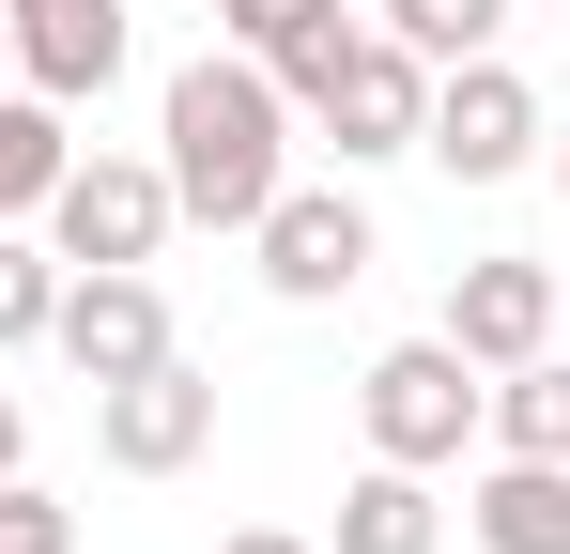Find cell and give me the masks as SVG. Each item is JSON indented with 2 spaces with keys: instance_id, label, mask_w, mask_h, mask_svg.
<instances>
[{
  "instance_id": "2e32d148",
  "label": "cell",
  "mask_w": 570,
  "mask_h": 554,
  "mask_svg": "<svg viewBox=\"0 0 570 554\" xmlns=\"http://www.w3.org/2000/svg\"><path fill=\"white\" fill-rule=\"evenodd\" d=\"M47 308H62V247L0 231V355H31V339H47Z\"/></svg>"
},
{
  "instance_id": "603a6c76",
  "label": "cell",
  "mask_w": 570,
  "mask_h": 554,
  "mask_svg": "<svg viewBox=\"0 0 570 554\" xmlns=\"http://www.w3.org/2000/svg\"><path fill=\"white\" fill-rule=\"evenodd\" d=\"M556 185H570V139H556Z\"/></svg>"
},
{
  "instance_id": "52a82bcc",
  "label": "cell",
  "mask_w": 570,
  "mask_h": 554,
  "mask_svg": "<svg viewBox=\"0 0 570 554\" xmlns=\"http://www.w3.org/2000/svg\"><path fill=\"white\" fill-rule=\"evenodd\" d=\"M247 247H263V293L324 308V293L371 277V200H355V185H278V200L247 216Z\"/></svg>"
},
{
  "instance_id": "ffe728a7",
  "label": "cell",
  "mask_w": 570,
  "mask_h": 554,
  "mask_svg": "<svg viewBox=\"0 0 570 554\" xmlns=\"http://www.w3.org/2000/svg\"><path fill=\"white\" fill-rule=\"evenodd\" d=\"M0 477H31V416H16V385H0Z\"/></svg>"
},
{
  "instance_id": "6da1fadb",
  "label": "cell",
  "mask_w": 570,
  "mask_h": 554,
  "mask_svg": "<svg viewBox=\"0 0 570 554\" xmlns=\"http://www.w3.org/2000/svg\"><path fill=\"white\" fill-rule=\"evenodd\" d=\"M155 170H170V216H200V231H247L263 200L293 185V92L247 62V47H200L186 78H170V108H155Z\"/></svg>"
},
{
  "instance_id": "277c9868",
  "label": "cell",
  "mask_w": 570,
  "mask_h": 554,
  "mask_svg": "<svg viewBox=\"0 0 570 554\" xmlns=\"http://www.w3.org/2000/svg\"><path fill=\"white\" fill-rule=\"evenodd\" d=\"M416 155H432L448 185H509L524 155H540V92L509 78L493 47H478V62H432V123H416Z\"/></svg>"
},
{
  "instance_id": "7402d4cb",
  "label": "cell",
  "mask_w": 570,
  "mask_h": 554,
  "mask_svg": "<svg viewBox=\"0 0 570 554\" xmlns=\"http://www.w3.org/2000/svg\"><path fill=\"white\" fill-rule=\"evenodd\" d=\"M556 339H570V277H556Z\"/></svg>"
},
{
  "instance_id": "ba28073f",
  "label": "cell",
  "mask_w": 570,
  "mask_h": 554,
  "mask_svg": "<svg viewBox=\"0 0 570 554\" xmlns=\"http://www.w3.org/2000/svg\"><path fill=\"white\" fill-rule=\"evenodd\" d=\"M94 447L124 462V477H186V462L216 447V385H200L186 355L124 369V385H94Z\"/></svg>"
},
{
  "instance_id": "44dd1931",
  "label": "cell",
  "mask_w": 570,
  "mask_h": 554,
  "mask_svg": "<svg viewBox=\"0 0 570 554\" xmlns=\"http://www.w3.org/2000/svg\"><path fill=\"white\" fill-rule=\"evenodd\" d=\"M0 78H16V16H0Z\"/></svg>"
},
{
  "instance_id": "3957f363",
  "label": "cell",
  "mask_w": 570,
  "mask_h": 554,
  "mask_svg": "<svg viewBox=\"0 0 570 554\" xmlns=\"http://www.w3.org/2000/svg\"><path fill=\"white\" fill-rule=\"evenodd\" d=\"M355 416H371V462H416V477H448L478 447V369L448 339H385L355 369Z\"/></svg>"
},
{
  "instance_id": "30bf717a",
  "label": "cell",
  "mask_w": 570,
  "mask_h": 554,
  "mask_svg": "<svg viewBox=\"0 0 570 554\" xmlns=\"http://www.w3.org/2000/svg\"><path fill=\"white\" fill-rule=\"evenodd\" d=\"M448 355L493 385V369H524L540 339H556V263H463L448 277V324H432Z\"/></svg>"
},
{
  "instance_id": "9c48e42d",
  "label": "cell",
  "mask_w": 570,
  "mask_h": 554,
  "mask_svg": "<svg viewBox=\"0 0 570 554\" xmlns=\"http://www.w3.org/2000/svg\"><path fill=\"white\" fill-rule=\"evenodd\" d=\"M0 16H16V78L47 108H94L139 47V0H0Z\"/></svg>"
},
{
  "instance_id": "7c38bea8",
  "label": "cell",
  "mask_w": 570,
  "mask_h": 554,
  "mask_svg": "<svg viewBox=\"0 0 570 554\" xmlns=\"http://www.w3.org/2000/svg\"><path fill=\"white\" fill-rule=\"evenodd\" d=\"M62 123H78V108H47L31 78H0V231H31V216H47V185L78 170V139H62Z\"/></svg>"
},
{
  "instance_id": "5bb4252c",
  "label": "cell",
  "mask_w": 570,
  "mask_h": 554,
  "mask_svg": "<svg viewBox=\"0 0 570 554\" xmlns=\"http://www.w3.org/2000/svg\"><path fill=\"white\" fill-rule=\"evenodd\" d=\"M324 554H448V508H432V477L416 462H371L355 493H340V540Z\"/></svg>"
},
{
  "instance_id": "9a60e30c",
  "label": "cell",
  "mask_w": 570,
  "mask_h": 554,
  "mask_svg": "<svg viewBox=\"0 0 570 554\" xmlns=\"http://www.w3.org/2000/svg\"><path fill=\"white\" fill-rule=\"evenodd\" d=\"M371 31H401V47H416V62H478V47H493V31H509V0H385Z\"/></svg>"
},
{
  "instance_id": "cb8c5ba5",
  "label": "cell",
  "mask_w": 570,
  "mask_h": 554,
  "mask_svg": "<svg viewBox=\"0 0 570 554\" xmlns=\"http://www.w3.org/2000/svg\"><path fill=\"white\" fill-rule=\"evenodd\" d=\"M540 16H570V0H540Z\"/></svg>"
},
{
  "instance_id": "d6986e66",
  "label": "cell",
  "mask_w": 570,
  "mask_h": 554,
  "mask_svg": "<svg viewBox=\"0 0 570 554\" xmlns=\"http://www.w3.org/2000/svg\"><path fill=\"white\" fill-rule=\"evenodd\" d=\"M216 554H324V540H293V524H232Z\"/></svg>"
},
{
  "instance_id": "4fadbf2b",
  "label": "cell",
  "mask_w": 570,
  "mask_h": 554,
  "mask_svg": "<svg viewBox=\"0 0 570 554\" xmlns=\"http://www.w3.org/2000/svg\"><path fill=\"white\" fill-rule=\"evenodd\" d=\"M478 432L524 447V462H570V339H540L524 369H493V385H478Z\"/></svg>"
},
{
  "instance_id": "8992f818",
  "label": "cell",
  "mask_w": 570,
  "mask_h": 554,
  "mask_svg": "<svg viewBox=\"0 0 570 554\" xmlns=\"http://www.w3.org/2000/svg\"><path fill=\"white\" fill-rule=\"evenodd\" d=\"M186 216H170V170L155 155H78V170L47 185V247L62 263H155Z\"/></svg>"
},
{
  "instance_id": "e0dca14e",
  "label": "cell",
  "mask_w": 570,
  "mask_h": 554,
  "mask_svg": "<svg viewBox=\"0 0 570 554\" xmlns=\"http://www.w3.org/2000/svg\"><path fill=\"white\" fill-rule=\"evenodd\" d=\"M324 16H355V0H216V47H247V62H278L293 31H324Z\"/></svg>"
},
{
  "instance_id": "8fae6325",
  "label": "cell",
  "mask_w": 570,
  "mask_h": 554,
  "mask_svg": "<svg viewBox=\"0 0 570 554\" xmlns=\"http://www.w3.org/2000/svg\"><path fill=\"white\" fill-rule=\"evenodd\" d=\"M463 524H478V554H570V462L493 447V462H478V493H463Z\"/></svg>"
},
{
  "instance_id": "7a4b0ae2",
  "label": "cell",
  "mask_w": 570,
  "mask_h": 554,
  "mask_svg": "<svg viewBox=\"0 0 570 554\" xmlns=\"http://www.w3.org/2000/svg\"><path fill=\"white\" fill-rule=\"evenodd\" d=\"M263 78L293 92V123H324V139H340V170H385V155H416V123H432V62H416L401 31H355V16L293 31Z\"/></svg>"
},
{
  "instance_id": "ac0fdd59",
  "label": "cell",
  "mask_w": 570,
  "mask_h": 554,
  "mask_svg": "<svg viewBox=\"0 0 570 554\" xmlns=\"http://www.w3.org/2000/svg\"><path fill=\"white\" fill-rule=\"evenodd\" d=\"M0 554H78V508L31 493V477H0Z\"/></svg>"
},
{
  "instance_id": "5b68a950",
  "label": "cell",
  "mask_w": 570,
  "mask_h": 554,
  "mask_svg": "<svg viewBox=\"0 0 570 554\" xmlns=\"http://www.w3.org/2000/svg\"><path fill=\"white\" fill-rule=\"evenodd\" d=\"M47 355L78 369V385H124V369H155V355H170V293H155V263H62Z\"/></svg>"
}]
</instances>
